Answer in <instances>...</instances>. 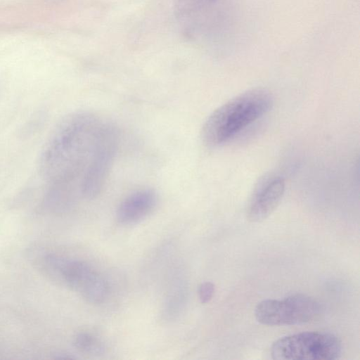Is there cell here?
<instances>
[{"mask_svg": "<svg viewBox=\"0 0 360 360\" xmlns=\"http://www.w3.org/2000/svg\"><path fill=\"white\" fill-rule=\"evenodd\" d=\"M284 179L277 175L263 177L255 187L250 200L247 217L252 222L266 219L277 207L285 191Z\"/></svg>", "mask_w": 360, "mask_h": 360, "instance_id": "8", "label": "cell"}, {"mask_svg": "<svg viewBox=\"0 0 360 360\" xmlns=\"http://www.w3.org/2000/svg\"><path fill=\"white\" fill-rule=\"evenodd\" d=\"M322 307L309 296L295 294L283 300H265L257 305L256 320L266 326L301 325L317 319Z\"/></svg>", "mask_w": 360, "mask_h": 360, "instance_id": "7", "label": "cell"}, {"mask_svg": "<svg viewBox=\"0 0 360 360\" xmlns=\"http://www.w3.org/2000/svg\"><path fill=\"white\" fill-rule=\"evenodd\" d=\"M186 300V286L183 283L176 284L165 298L162 309L164 318L169 321L176 319L181 313Z\"/></svg>", "mask_w": 360, "mask_h": 360, "instance_id": "10", "label": "cell"}, {"mask_svg": "<svg viewBox=\"0 0 360 360\" xmlns=\"http://www.w3.org/2000/svg\"><path fill=\"white\" fill-rule=\"evenodd\" d=\"M342 351V342L335 335L312 331L283 337L271 347L275 360H333Z\"/></svg>", "mask_w": 360, "mask_h": 360, "instance_id": "5", "label": "cell"}, {"mask_svg": "<svg viewBox=\"0 0 360 360\" xmlns=\"http://www.w3.org/2000/svg\"><path fill=\"white\" fill-rule=\"evenodd\" d=\"M102 122L89 112L66 116L47 140L39 158V172L50 186L79 191Z\"/></svg>", "mask_w": 360, "mask_h": 360, "instance_id": "1", "label": "cell"}, {"mask_svg": "<svg viewBox=\"0 0 360 360\" xmlns=\"http://www.w3.org/2000/svg\"><path fill=\"white\" fill-rule=\"evenodd\" d=\"M73 342L78 350L90 354H100L105 349L98 337L88 332L77 333L74 338Z\"/></svg>", "mask_w": 360, "mask_h": 360, "instance_id": "11", "label": "cell"}, {"mask_svg": "<svg viewBox=\"0 0 360 360\" xmlns=\"http://www.w3.org/2000/svg\"><path fill=\"white\" fill-rule=\"evenodd\" d=\"M119 142L117 128L111 123L101 122L82 182V196L84 198L94 199L101 192L115 160Z\"/></svg>", "mask_w": 360, "mask_h": 360, "instance_id": "6", "label": "cell"}, {"mask_svg": "<svg viewBox=\"0 0 360 360\" xmlns=\"http://www.w3.org/2000/svg\"><path fill=\"white\" fill-rule=\"evenodd\" d=\"M175 14L186 37L205 48H219L233 35L238 0H175Z\"/></svg>", "mask_w": 360, "mask_h": 360, "instance_id": "2", "label": "cell"}, {"mask_svg": "<svg viewBox=\"0 0 360 360\" xmlns=\"http://www.w3.org/2000/svg\"><path fill=\"white\" fill-rule=\"evenodd\" d=\"M273 103L271 93L263 88L252 89L235 96L207 117L201 131L203 142L210 147L227 142L265 115Z\"/></svg>", "mask_w": 360, "mask_h": 360, "instance_id": "3", "label": "cell"}, {"mask_svg": "<svg viewBox=\"0 0 360 360\" xmlns=\"http://www.w3.org/2000/svg\"><path fill=\"white\" fill-rule=\"evenodd\" d=\"M158 195L150 188L136 191L127 196L116 212L117 221L122 225L134 224L148 217L158 204Z\"/></svg>", "mask_w": 360, "mask_h": 360, "instance_id": "9", "label": "cell"}, {"mask_svg": "<svg viewBox=\"0 0 360 360\" xmlns=\"http://www.w3.org/2000/svg\"><path fill=\"white\" fill-rule=\"evenodd\" d=\"M38 269L50 280L67 287L91 304H100L108 293L107 282L90 265L44 252L35 257Z\"/></svg>", "mask_w": 360, "mask_h": 360, "instance_id": "4", "label": "cell"}, {"mask_svg": "<svg viewBox=\"0 0 360 360\" xmlns=\"http://www.w3.org/2000/svg\"><path fill=\"white\" fill-rule=\"evenodd\" d=\"M214 285L211 282L202 283L198 288V297L201 303L209 302L214 294Z\"/></svg>", "mask_w": 360, "mask_h": 360, "instance_id": "12", "label": "cell"}]
</instances>
